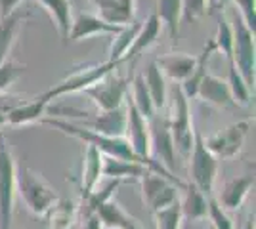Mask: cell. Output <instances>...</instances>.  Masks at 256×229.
<instances>
[{
	"label": "cell",
	"instance_id": "41",
	"mask_svg": "<svg viewBox=\"0 0 256 229\" xmlns=\"http://www.w3.org/2000/svg\"><path fill=\"white\" fill-rule=\"evenodd\" d=\"M22 0H0V19L12 15L16 10H20Z\"/></svg>",
	"mask_w": 256,
	"mask_h": 229
},
{
	"label": "cell",
	"instance_id": "15",
	"mask_svg": "<svg viewBox=\"0 0 256 229\" xmlns=\"http://www.w3.org/2000/svg\"><path fill=\"white\" fill-rule=\"evenodd\" d=\"M197 98H201L204 103L214 105L218 109H230L235 105L234 98L230 94V88H228V82L224 78L210 75V73H206L204 78L201 80L199 90H197Z\"/></svg>",
	"mask_w": 256,
	"mask_h": 229
},
{
	"label": "cell",
	"instance_id": "5",
	"mask_svg": "<svg viewBox=\"0 0 256 229\" xmlns=\"http://www.w3.org/2000/svg\"><path fill=\"white\" fill-rule=\"evenodd\" d=\"M188 159H190V184H193L203 195L212 197L218 176V159L206 149L203 134L199 130H195L193 134V147Z\"/></svg>",
	"mask_w": 256,
	"mask_h": 229
},
{
	"label": "cell",
	"instance_id": "1",
	"mask_svg": "<svg viewBox=\"0 0 256 229\" xmlns=\"http://www.w3.org/2000/svg\"><path fill=\"white\" fill-rule=\"evenodd\" d=\"M40 122L48 124V126H54L56 130L64 132L67 136H73L76 140H80L84 145L96 147L104 157H113V159H122V161H130V163L144 164L138 157H136V153L132 151L130 143H128L124 138L102 136V134H98V132L88 130L84 126H78V124L71 122V120L58 119V117H44V119H40ZM144 166H146V164H144Z\"/></svg>",
	"mask_w": 256,
	"mask_h": 229
},
{
	"label": "cell",
	"instance_id": "21",
	"mask_svg": "<svg viewBox=\"0 0 256 229\" xmlns=\"http://www.w3.org/2000/svg\"><path fill=\"white\" fill-rule=\"evenodd\" d=\"M102 166H104V155L98 151L96 147L86 145L84 161H82V176H80V191H82V199L90 195V193L100 186V180L104 178V174H102Z\"/></svg>",
	"mask_w": 256,
	"mask_h": 229
},
{
	"label": "cell",
	"instance_id": "18",
	"mask_svg": "<svg viewBox=\"0 0 256 229\" xmlns=\"http://www.w3.org/2000/svg\"><path fill=\"white\" fill-rule=\"evenodd\" d=\"M50 109V103L42 99V96H34V98L23 99L20 105H16L8 115L6 124L10 126H23V124H31V122H40L44 119L46 111Z\"/></svg>",
	"mask_w": 256,
	"mask_h": 229
},
{
	"label": "cell",
	"instance_id": "3",
	"mask_svg": "<svg viewBox=\"0 0 256 229\" xmlns=\"http://www.w3.org/2000/svg\"><path fill=\"white\" fill-rule=\"evenodd\" d=\"M48 111H52V115H60L58 119H62V117H65V120L75 119V124L84 126L92 132H98L102 136L124 138V130H126V111H124V107L115 111L88 113V111L71 109V107H52L50 105Z\"/></svg>",
	"mask_w": 256,
	"mask_h": 229
},
{
	"label": "cell",
	"instance_id": "42",
	"mask_svg": "<svg viewBox=\"0 0 256 229\" xmlns=\"http://www.w3.org/2000/svg\"><path fill=\"white\" fill-rule=\"evenodd\" d=\"M82 229H104L102 220H100V216H98L96 212L82 216Z\"/></svg>",
	"mask_w": 256,
	"mask_h": 229
},
{
	"label": "cell",
	"instance_id": "4",
	"mask_svg": "<svg viewBox=\"0 0 256 229\" xmlns=\"http://www.w3.org/2000/svg\"><path fill=\"white\" fill-rule=\"evenodd\" d=\"M166 122L170 128L174 149L182 157H190L193 147V115L190 107V99L184 96L180 84H174L170 90V115H166Z\"/></svg>",
	"mask_w": 256,
	"mask_h": 229
},
{
	"label": "cell",
	"instance_id": "26",
	"mask_svg": "<svg viewBox=\"0 0 256 229\" xmlns=\"http://www.w3.org/2000/svg\"><path fill=\"white\" fill-rule=\"evenodd\" d=\"M96 214L100 216V220H102V226L107 229H132L140 226L138 220L132 218L115 199L104 203V205L96 210Z\"/></svg>",
	"mask_w": 256,
	"mask_h": 229
},
{
	"label": "cell",
	"instance_id": "34",
	"mask_svg": "<svg viewBox=\"0 0 256 229\" xmlns=\"http://www.w3.org/2000/svg\"><path fill=\"white\" fill-rule=\"evenodd\" d=\"M155 218V228L157 229H182V212H180V201L174 203L170 207L162 208L159 212L153 214Z\"/></svg>",
	"mask_w": 256,
	"mask_h": 229
},
{
	"label": "cell",
	"instance_id": "40",
	"mask_svg": "<svg viewBox=\"0 0 256 229\" xmlns=\"http://www.w3.org/2000/svg\"><path fill=\"white\" fill-rule=\"evenodd\" d=\"M230 4H232V0H206V13L216 17V15L224 13Z\"/></svg>",
	"mask_w": 256,
	"mask_h": 229
},
{
	"label": "cell",
	"instance_id": "25",
	"mask_svg": "<svg viewBox=\"0 0 256 229\" xmlns=\"http://www.w3.org/2000/svg\"><path fill=\"white\" fill-rule=\"evenodd\" d=\"M155 15L168 29L170 34L172 48L178 46V38H180V25H182V2L180 0H155Z\"/></svg>",
	"mask_w": 256,
	"mask_h": 229
},
{
	"label": "cell",
	"instance_id": "13",
	"mask_svg": "<svg viewBox=\"0 0 256 229\" xmlns=\"http://www.w3.org/2000/svg\"><path fill=\"white\" fill-rule=\"evenodd\" d=\"M120 29L122 27L106 23L102 17H98L96 13H78L71 21V31H69L67 44L80 42V40H86V38L96 36V34H111V36H115Z\"/></svg>",
	"mask_w": 256,
	"mask_h": 229
},
{
	"label": "cell",
	"instance_id": "29",
	"mask_svg": "<svg viewBox=\"0 0 256 229\" xmlns=\"http://www.w3.org/2000/svg\"><path fill=\"white\" fill-rule=\"evenodd\" d=\"M142 76H144L146 88H148V92H150L151 101H153V105H155V111L159 113V111L166 105V99H168L166 80H164V76H162V73L159 71V67H157L155 61L150 63V67L146 69V73Z\"/></svg>",
	"mask_w": 256,
	"mask_h": 229
},
{
	"label": "cell",
	"instance_id": "27",
	"mask_svg": "<svg viewBox=\"0 0 256 229\" xmlns=\"http://www.w3.org/2000/svg\"><path fill=\"white\" fill-rule=\"evenodd\" d=\"M148 168L140 163H130L122 159H113V157H104V166L102 174L109 180H118V182H134L140 180Z\"/></svg>",
	"mask_w": 256,
	"mask_h": 229
},
{
	"label": "cell",
	"instance_id": "6",
	"mask_svg": "<svg viewBox=\"0 0 256 229\" xmlns=\"http://www.w3.org/2000/svg\"><path fill=\"white\" fill-rule=\"evenodd\" d=\"M120 63H111V61H104V63H92V65H84L75 69L71 75H67L64 80H60L58 84H54L50 90L42 92L40 96L52 105L54 99L67 96V94H75V92H84L86 88L96 84L100 78L113 73Z\"/></svg>",
	"mask_w": 256,
	"mask_h": 229
},
{
	"label": "cell",
	"instance_id": "7",
	"mask_svg": "<svg viewBox=\"0 0 256 229\" xmlns=\"http://www.w3.org/2000/svg\"><path fill=\"white\" fill-rule=\"evenodd\" d=\"M16 168L10 143L0 132V229H12L16 203Z\"/></svg>",
	"mask_w": 256,
	"mask_h": 229
},
{
	"label": "cell",
	"instance_id": "43",
	"mask_svg": "<svg viewBox=\"0 0 256 229\" xmlns=\"http://www.w3.org/2000/svg\"><path fill=\"white\" fill-rule=\"evenodd\" d=\"M132 229H142V226H138V228H132Z\"/></svg>",
	"mask_w": 256,
	"mask_h": 229
},
{
	"label": "cell",
	"instance_id": "23",
	"mask_svg": "<svg viewBox=\"0 0 256 229\" xmlns=\"http://www.w3.org/2000/svg\"><path fill=\"white\" fill-rule=\"evenodd\" d=\"M27 19H29V13L22 10H16L12 15L0 19V65L10 59V52L16 44L20 27Z\"/></svg>",
	"mask_w": 256,
	"mask_h": 229
},
{
	"label": "cell",
	"instance_id": "37",
	"mask_svg": "<svg viewBox=\"0 0 256 229\" xmlns=\"http://www.w3.org/2000/svg\"><path fill=\"white\" fill-rule=\"evenodd\" d=\"M234 10L239 13L248 31H256V0H232Z\"/></svg>",
	"mask_w": 256,
	"mask_h": 229
},
{
	"label": "cell",
	"instance_id": "22",
	"mask_svg": "<svg viewBox=\"0 0 256 229\" xmlns=\"http://www.w3.org/2000/svg\"><path fill=\"white\" fill-rule=\"evenodd\" d=\"M184 195L180 199V212L182 220L186 222H199L204 220L208 214V197L203 195L193 184H186L182 189Z\"/></svg>",
	"mask_w": 256,
	"mask_h": 229
},
{
	"label": "cell",
	"instance_id": "16",
	"mask_svg": "<svg viewBox=\"0 0 256 229\" xmlns=\"http://www.w3.org/2000/svg\"><path fill=\"white\" fill-rule=\"evenodd\" d=\"M252 187H254V176H235L222 186L220 197L216 201L224 210H239Z\"/></svg>",
	"mask_w": 256,
	"mask_h": 229
},
{
	"label": "cell",
	"instance_id": "39",
	"mask_svg": "<svg viewBox=\"0 0 256 229\" xmlns=\"http://www.w3.org/2000/svg\"><path fill=\"white\" fill-rule=\"evenodd\" d=\"M23 99L18 98V96H6V94H0V128L6 126V120H8V115L10 111L20 105Z\"/></svg>",
	"mask_w": 256,
	"mask_h": 229
},
{
	"label": "cell",
	"instance_id": "17",
	"mask_svg": "<svg viewBox=\"0 0 256 229\" xmlns=\"http://www.w3.org/2000/svg\"><path fill=\"white\" fill-rule=\"evenodd\" d=\"M160 27H162V25H160V21L157 19L155 11L150 13V17H148L146 21H142V25H140L138 34H136V38H134V42H132L130 50L126 52V55H124L122 63H126V61H132V63H134L150 46H153V44L157 42V38H159V34H160Z\"/></svg>",
	"mask_w": 256,
	"mask_h": 229
},
{
	"label": "cell",
	"instance_id": "8",
	"mask_svg": "<svg viewBox=\"0 0 256 229\" xmlns=\"http://www.w3.org/2000/svg\"><path fill=\"white\" fill-rule=\"evenodd\" d=\"M232 27H234V54L232 61L237 67V71L245 78L248 88H254L256 80V54H254V33L246 29L239 13L234 10L232 15Z\"/></svg>",
	"mask_w": 256,
	"mask_h": 229
},
{
	"label": "cell",
	"instance_id": "24",
	"mask_svg": "<svg viewBox=\"0 0 256 229\" xmlns=\"http://www.w3.org/2000/svg\"><path fill=\"white\" fill-rule=\"evenodd\" d=\"M216 52V46H214V40L212 38H208L206 44H204L203 52L199 54V57L195 59V67H193L192 75L188 76L184 82L180 84V90L184 92V96L188 99H193L197 98V90H199V84H201V80L204 78V75L208 73L206 69H208V59H210V55Z\"/></svg>",
	"mask_w": 256,
	"mask_h": 229
},
{
	"label": "cell",
	"instance_id": "12",
	"mask_svg": "<svg viewBox=\"0 0 256 229\" xmlns=\"http://www.w3.org/2000/svg\"><path fill=\"white\" fill-rule=\"evenodd\" d=\"M150 124V142H151V159L172 172L176 166V149H174V142H172L170 128L166 117H160L159 113L148 120ZM174 174V172H172Z\"/></svg>",
	"mask_w": 256,
	"mask_h": 229
},
{
	"label": "cell",
	"instance_id": "30",
	"mask_svg": "<svg viewBox=\"0 0 256 229\" xmlns=\"http://www.w3.org/2000/svg\"><path fill=\"white\" fill-rule=\"evenodd\" d=\"M140 21H132L130 25L122 27L115 36H113V42H111V48H109V55H107V61L111 63H122L124 55L130 50V46L134 42L136 34L140 31Z\"/></svg>",
	"mask_w": 256,
	"mask_h": 229
},
{
	"label": "cell",
	"instance_id": "45",
	"mask_svg": "<svg viewBox=\"0 0 256 229\" xmlns=\"http://www.w3.org/2000/svg\"><path fill=\"white\" fill-rule=\"evenodd\" d=\"M73 229H75V228H73Z\"/></svg>",
	"mask_w": 256,
	"mask_h": 229
},
{
	"label": "cell",
	"instance_id": "14",
	"mask_svg": "<svg viewBox=\"0 0 256 229\" xmlns=\"http://www.w3.org/2000/svg\"><path fill=\"white\" fill-rule=\"evenodd\" d=\"M96 15L109 25L126 27L136 21V0H92Z\"/></svg>",
	"mask_w": 256,
	"mask_h": 229
},
{
	"label": "cell",
	"instance_id": "19",
	"mask_svg": "<svg viewBox=\"0 0 256 229\" xmlns=\"http://www.w3.org/2000/svg\"><path fill=\"white\" fill-rule=\"evenodd\" d=\"M195 59L197 57H193V55L172 52V54L160 55L155 63H157L159 71L162 73V76H166V78L182 84L188 76L192 75L193 67H195Z\"/></svg>",
	"mask_w": 256,
	"mask_h": 229
},
{
	"label": "cell",
	"instance_id": "20",
	"mask_svg": "<svg viewBox=\"0 0 256 229\" xmlns=\"http://www.w3.org/2000/svg\"><path fill=\"white\" fill-rule=\"evenodd\" d=\"M80 214V207L73 199H58L46 212V229H73Z\"/></svg>",
	"mask_w": 256,
	"mask_h": 229
},
{
	"label": "cell",
	"instance_id": "38",
	"mask_svg": "<svg viewBox=\"0 0 256 229\" xmlns=\"http://www.w3.org/2000/svg\"><path fill=\"white\" fill-rule=\"evenodd\" d=\"M182 19L188 23H197L206 15V0H180Z\"/></svg>",
	"mask_w": 256,
	"mask_h": 229
},
{
	"label": "cell",
	"instance_id": "31",
	"mask_svg": "<svg viewBox=\"0 0 256 229\" xmlns=\"http://www.w3.org/2000/svg\"><path fill=\"white\" fill-rule=\"evenodd\" d=\"M128 98L132 101V105L136 107V111L146 120H151L157 115L155 105L151 101V96L150 92H148V88H146V82H144V76L142 75L132 78V94H128Z\"/></svg>",
	"mask_w": 256,
	"mask_h": 229
},
{
	"label": "cell",
	"instance_id": "36",
	"mask_svg": "<svg viewBox=\"0 0 256 229\" xmlns=\"http://www.w3.org/2000/svg\"><path fill=\"white\" fill-rule=\"evenodd\" d=\"M206 218L210 220V228L212 229H235L232 218L228 216L224 208L218 205V201L214 197H208V214Z\"/></svg>",
	"mask_w": 256,
	"mask_h": 229
},
{
	"label": "cell",
	"instance_id": "44",
	"mask_svg": "<svg viewBox=\"0 0 256 229\" xmlns=\"http://www.w3.org/2000/svg\"><path fill=\"white\" fill-rule=\"evenodd\" d=\"M208 229H212V228H208Z\"/></svg>",
	"mask_w": 256,
	"mask_h": 229
},
{
	"label": "cell",
	"instance_id": "2",
	"mask_svg": "<svg viewBox=\"0 0 256 229\" xmlns=\"http://www.w3.org/2000/svg\"><path fill=\"white\" fill-rule=\"evenodd\" d=\"M16 195L34 216H46V212L58 203V193L42 176L29 166L16 168Z\"/></svg>",
	"mask_w": 256,
	"mask_h": 229
},
{
	"label": "cell",
	"instance_id": "9",
	"mask_svg": "<svg viewBox=\"0 0 256 229\" xmlns=\"http://www.w3.org/2000/svg\"><path fill=\"white\" fill-rule=\"evenodd\" d=\"M130 88V78L109 73L104 78H100L96 84L86 88L84 94L92 99V103L98 107V111H115L124 107L128 90Z\"/></svg>",
	"mask_w": 256,
	"mask_h": 229
},
{
	"label": "cell",
	"instance_id": "32",
	"mask_svg": "<svg viewBox=\"0 0 256 229\" xmlns=\"http://www.w3.org/2000/svg\"><path fill=\"white\" fill-rule=\"evenodd\" d=\"M226 82H228V88H230V94L234 98L235 105H248L250 103L252 90L248 88L245 78L237 71L234 61H228V78H226Z\"/></svg>",
	"mask_w": 256,
	"mask_h": 229
},
{
	"label": "cell",
	"instance_id": "10",
	"mask_svg": "<svg viewBox=\"0 0 256 229\" xmlns=\"http://www.w3.org/2000/svg\"><path fill=\"white\" fill-rule=\"evenodd\" d=\"M250 126H252V120L245 119L239 120V122H234L230 126H226L222 130L214 132L212 136H208L204 140V145L206 149L212 153L214 157L220 161H226V159H234L239 153L243 151V145L246 142V136L250 132Z\"/></svg>",
	"mask_w": 256,
	"mask_h": 229
},
{
	"label": "cell",
	"instance_id": "35",
	"mask_svg": "<svg viewBox=\"0 0 256 229\" xmlns=\"http://www.w3.org/2000/svg\"><path fill=\"white\" fill-rule=\"evenodd\" d=\"M27 69V65H22L14 59H8L0 65V94H6L14 84L16 80L23 75V71Z\"/></svg>",
	"mask_w": 256,
	"mask_h": 229
},
{
	"label": "cell",
	"instance_id": "33",
	"mask_svg": "<svg viewBox=\"0 0 256 229\" xmlns=\"http://www.w3.org/2000/svg\"><path fill=\"white\" fill-rule=\"evenodd\" d=\"M216 34L212 36L216 52H222L228 61H232L234 54V27L230 23V17L226 13L216 15Z\"/></svg>",
	"mask_w": 256,
	"mask_h": 229
},
{
	"label": "cell",
	"instance_id": "11",
	"mask_svg": "<svg viewBox=\"0 0 256 229\" xmlns=\"http://www.w3.org/2000/svg\"><path fill=\"white\" fill-rule=\"evenodd\" d=\"M138 182L142 187V201L150 208L151 214H155V212L180 201V195H178L180 189L174 186L170 180L155 174L151 170H146Z\"/></svg>",
	"mask_w": 256,
	"mask_h": 229
},
{
	"label": "cell",
	"instance_id": "28",
	"mask_svg": "<svg viewBox=\"0 0 256 229\" xmlns=\"http://www.w3.org/2000/svg\"><path fill=\"white\" fill-rule=\"evenodd\" d=\"M36 4H40L44 10L48 11V15L54 19L58 33L62 36L64 46H67L69 31H71V21H73V13H71V2L69 0H34Z\"/></svg>",
	"mask_w": 256,
	"mask_h": 229
}]
</instances>
